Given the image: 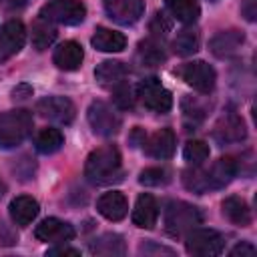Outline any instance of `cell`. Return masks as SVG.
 <instances>
[{
    "label": "cell",
    "mask_w": 257,
    "mask_h": 257,
    "mask_svg": "<svg viewBox=\"0 0 257 257\" xmlns=\"http://www.w3.org/2000/svg\"><path fill=\"white\" fill-rule=\"evenodd\" d=\"M84 177L94 185H110L122 179L120 153L114 145L94 149L84 163Z\"/></svg>",
    "instance_id": "1"
},
{
    "label": "cell",
    "mask_w": 257,
    "mask_h": 257,
    "mask_svg": "<svg viewBox=\"0 0 257 257\" xmlns=\"http://www.w3.org/2000/svg\"><path fill=\"white\" fill-rule=\"evenodd\" d=\"M32 114L24 108L6 110L0 114V149H14L32 133Z\"/></svg>",
    "instance_id": "2"
},
{
    "label": "cell",
    "mask_w": 257,
    "mask_h": 257,
    "mask_svg": "<svg viewBox=\"0 0 257 257\" xmlns=\"http://www.w3.org/2000/svg\"><path fill=\"white\" fill-rule=\"evenodd\" d=\"M203 221L201 211L185 201H171L165 209V229L171 237H183Z\"/></svg>",
    "instance_id": "3"
},
{
    "label": "cell",
    "mask_w": 257,
    "mask_h": 257,
    "mask_svg": "<svg viewBox=\"0 0 257 257\" xmlns=\"http://www.w3.org/2000/svg\"><path fill=\"white\" fill-rule=\"evenodd\" d=\"M225 239L219 231L207 227H195L185 235V249L197 257H217L223 253Z\"/></svg>",
    "instance_id": "4"
},
{
    "label": "cell",
    "mask_w": 257,
    "mask_h": 257,
    "mask_svg": "<svg viewBox=\"0 0 257 257\" xmlns=\"http://www.w3.org/2000/svg\"><path fill=\"white\" fill-rule=\"evenodd\" d=\"M86 16V6L80 0H52L40 8V18L50 24H80Z\"/></svg>",
    "instance_id": "5"
},
{
    "label": "cell",
    "mask_w": 257,
    "mask_h": 257,
    "mask_svg": "<svg viewBox=\"0 0 257 257\" xmlns=\"http://www.w3.org/2000/svg\"><path fill=\"white\" fill-rule=\"evenodd\" d=\"M137 96L153 112H169L173 106V94L161 84L157 76L143 78L137 86Z\"/></svg>",
    "instance_id": "6"
},
{
    "label": "cell",
    "mask_w": 257,
    "mask_h": 257,
    "mask_svg": "<svg viewBox=\"0 0 257 257\" xmlns=\"http://www.w3.org/2000/svg\"><path fill=\"white\" fill-rule=\"evenodd\" d=\"M86 116H88V122H90L92 131L100 137H112L120 128V116L104 100L90 102V106L86 110Z\"/></svg>",
    "instance_id": "7"
},
{
    "label": "cell",
    "mask_w": 257,
    "mask_h": 257,
    "mask_svg": "<svg viewBox=\"0 0 257 257\" xmlns=\"http://www.w3.org/2000/svg\"><path fill=\"white\" fill-rule=\"evenodd\" d=\"M179 74L189 86H193L195 90H199L203 94H209L217 82L215 68L211 64H207L205 60H193V62L183 64L179 68Z\"/></svg>",
    "instance_id": "8"
},
{
    "label": "cell",
    "mask_w": 257,
    "mask_h": 257,
    "mask_svg": "<svg viewBox=\"0 0 257 257\" xmlns=\"http://www.w3.org/2000/svg\"><path fill=\"white\" fill-rule=\"evenodd\" d=\"M36 112L42 118H48V120H54V122H60V124H70L74 120L76 106L66 96H46V98L38 100Z\"/></svg>",
    "instance_id": "9"
},
{
    "label": "cell",
    "mask_w": 257,
    "mask_h": 257,
    "mask_svg": "<svg viewBox=\"0 0 257 257\" xmlns=\"http://www.w3.org/2000/svg\"><path fill=\"white\" fill-rule=\"evenodd\" d=\"M26 42V28L20 20H8L0 28V62H6L22 50Z\"/></svg>",
    "instance_id": "10"
},
{
    "label": "cell",
    "mask_w": 257,
    "mask_h": 257,
    "mask_svg": "<svg viewBox=\"0 0 257 257\" xmlns=\"http://www.w3.org/2000/svg\"><path fill=\"white\" fill-rule=\"evenodd\" d=\"M213 137L219 145H233V143H241L245 141L247 137V126H245V120L235 114V112H227L223 114L215 128H213Z\"/></svg>",
    "instance_id": "11"
},
{
    "label": "cell",
    "mask_w": 257,
    "mask_h": 257,
    "mask_svg": "<svg viewBox=\"0 0 257 257\" xmlns=\"http://www.w3.org/2000/svg\"><path fill=\"white\" fill-rule=\"evenodd\" d=\"M102 4L108 18L122 26L135 24L145 12L143 0H102Z\"/></svg>",
    "instance_id": "12"
},
{
    "label": "cell",
    "mask_w": 257,
    "mask_h": 257,
    "mask_svg": "<svg viewBox=\"0 0 257 257\" xmlns=\"http://www.w3.org/2000/svg\"><path fill=\"white\" fill-rule=\"evenodd\" d=\"M34 237L44 243H66L74 239V227L56 217H48L36 225Z\"/></svg>",
    "instance_id": "13"
},
{
    "label": "cell",
    "mask_w": 257,
    "mask_h": 257,
    "mask_svg": "<svg viewBox=\"0 0 257 257\" xmlns=\"http://www.w3.org/2000/svg\"><path fill=\"white\" fill-rule=\"evenodd\" d=\"M175 133L171 128H159L157 133H153L151 137H145L143 141V151L153 157V159H171L175 153Z\"/></svg>",
    "instance_id": "14"
},
{
    "label": "cell",
    "mask_w": 257,
    "mask_h": 257,
    "mask_svg": "<svg viewBox=\"0 0 257 257\" xmlns=\"http://www.w3.org/2000/svg\"><path fill=\"white\" fill-rule=\"evenodd\" d=\"M245 40V34L241 30H223V32H217L211 40H209V50L217 56V58H227L231 54H235L241 44Z\"/></svg>",
    "instance_id": "15"
},
{
    "label": "cell",
    "mask_w": 257,
    "mask_h": 257,
    "mask_svg": "<svg viewBox=\"0 0 257 257\" xmlns=\"http://www.w3.org/2000/svg\"><path fill=\"white\" fill-rule=\"evenodd\" d=\"M159 219V205L153 195L141 193L133 209V223L141 229H153Z\"/></svg>",
    "instance_id": "16"
},
{
    "label": "cell",
    "mask_w": 257,
    "mask_h": 257,
    "mask_svg": "<svg viewBox=\"0 0 257 257\" xmlns=\"http://www.w3.org/2000/svg\"><path fill=\"white\" fill-rule=\"evenodd\" d=\"M96 209H98V213L104 219H108V221H120L128 213V203H126V197L122 193L108 191V193H104V195L98 197Z\"/></svg>",
    "instance_id": "17"
},
{
    "label": "cell",
    "mask_w": 257,
    "mask_h": 257,
    "mask_svg": "<svg viewBox=\"0 0 257 257\" xmlns=\"http://www.w3.org/2000/svg\"><path fill=\"white\" fill-rule=\"evenodd\" d=\"M52 60L60 70H76V68H80V64L84 60V50L78 42L66 40V42L56 46Z\"/></svg>",
    "instance_id": "18"
},
{
    "label": "cell",
    "mask_w": 257,
    "mask_h": 257,
    "mask_svg": "<svg viewBox=\"0 0 257 257\" xmlns=\"http://www.w3.org/2000/svg\"><path fill=\"white\" fill-rule=\"evenodd\" d=\"M207 179H209V187L213 189H223L225 185H229L233 181V177L237 175V161L233 157H221L217 159L207 171Z\"/></svg>",
    "instance_id": "19"
},
{
    "label": "cell",
    "mask_w": 257,
    "mask_h": 257,
    "mask_svg": "<svg viewBox=\"0 0 257 257\" xmlns=\"http://www.w3.org/2000/svg\"><path fill=\"white\" fill-rule=\"evenodd\" d=\"M40 207H38V201L28 197V195H20V197H14L10 201V207H8V213H10V219L18 225V227H26L30 225L36 215H38Z\"/></svg>",
    "instance_id": "20"
},
{
    "label": "cell",
    "mask_w": 257,
    "mask_h": 257,
    "mask_svg": "<svg viewBox=\"0 0 257 257\" xmlns=\"http://www.w3.org/2000/svg\"><path fill=\"white\" fill-rule=\"evenodd\" d=\"M88 251L96 257H120L126 253V245L118 233H102L88 243Z\"/></svg>",
    "instance_id": "21"
},
{
    "label": "cell",
    "mask_w": 257,
    "mask_h": 257,
    "mask_svg": "<svg viewBox=\"0 0 257 257\" xmlns=\"http://www.w3.org/2000/svg\"><path fill=\"white\" fill-rule=\"evenodd\" d=\"M92 46L100 52H120L126 48V38L122 32H116L112 28H104V26H98L90 38Z\"/></svg>",
    "instance_id": "22"
},
{
    "label": "cell",
    "mask_w": 257,
    "mask_h": 257,
    "mask_svg": "<svg viewBox=\"0 0 257 257\" xmlns=\"http://www.w3.org/2000/svg\"><path fill=\"white\" fill-rule=\"evenodd\" d=\"M126 76V66L118 60H104L94 68V78L100 86L112 88L116 84H120Z\"/></svg>",
    "instance_id": "23"
},
{
    "label": "cell",
    "mask_w": 257,
    "mask_h": 257,
    "mask_svg": "<svg viewBox=\"0 0 257 257\" xmlns=\"http://www.w3.org/2000/svg\"><path fill=\"white\" fill-rule=\"evenodd\" d=\"M223 215L237 227H249L251 225V209L247 205L245 199L237 197V195H231L223 201Z\"/></svg>",
    "instance_id": "24"
},
{
    "label": "cell",
    "mask_w": 257,
    "mask_h": 257,
    "mask_svg": "<svg viewBox=\"0 0 257 257\" xmlns=\"http://www.w3.org/2000/svg\"><path fill=\"white\" fill-rule=\"evenodd\" d=\"M165 6L183 24H193L201 16V6L197 0H165Z\"/></svg>",
    "instance_id": "25"
},
{
    "label": "cell",
    "mask_w": 257,
    "mask_h": 257,
    "mask_svg": "<svg viewBox=\"0 0 257 257\" xmlns=\"http://www.w3.org/2000/svg\"><path fill=\"white\" fill-rule=\"evenodd\" d=\"M54 40H56V28L50 22L38 18L32 24V46L36 50H46Z\"/></svg>",
    "instance_id": "26"
},
{
    "label": "cell",
    "mask_w": 257,
    "mask_h": 257,
    "mask_svg": "<svg viewBox=\"0 0 257 257\" xmlns=\"http://www.w3.org/2000/svg\"><path fill=\"white\" fill-rule=\"evenodd\" d=\"M62 145H64L62 133H60L58 128H52V126L42 128V131L38 133V137H36V151L42 153V155H52V153H56Z\"/></svg>",
    "instance_id": "27"
},
{
    "label": "cell",
    "mask_w": 257,
    "mask_h": 257,
    "mask_svg": "<svg viewBox=\"0 0 257 257\" xmlns=\"http://www.w3.org/2000/svg\"><path fill=\"white\" fill-rule=\"evenodd\" d=\"M139 56L145 66H157L165 60V50L163 44L157 38H147L139 44Z\"/></svg>",
    "instance_id": "28"
},
{
    "label": "cell",
    "mask_w": 257,
    "mask_h": 257,
    "mask_svg": "<svg viewBox=\"0 0 257 257\" xmlns=\"http://www.w3.org/2000/svg\"><path fill=\"white\" fill-rule=\"evenodd\" d=\"M183 185L189 189V191H193V193H207V191H211V187H209V179H207V173H205V169H201L199 165H193L191 169H187V171H183Z\"/></svg>",
    "instance_id": "29"
},
{
    "label": "cell",
    "mask_w": 257,
    "mask_h": 257,
    "mask_svg": "<svg viewBox=\"0 0 257 257\" xmlns=\"http://www.w3.org/2000/svg\"><path fill=\"white\" fill-rule=\"evenodd\" d=\"M173 50L175 54L179 56H189V54H195L199 50V34L191 28H185L181 30L175 40H173Z\"/></svg>",
    "instance_id": "30"
},
{
    "label": "cell",
    "mask_w": 257,
    "mask_h": 257,
    "mask_svg": "<svg viewBox=\"0 0 257 257\" xmlns=\"http://www.w3.org/2000/svg\"><path fill=\"white\" fill-rule=\"evenodd\" d=\"M211 155V149L205 141H189L183 149V157L191 165H203Z\"/></svg>",
    "instance_id": "31"
},
{
    "label": "cell",
    "mask_w": 257,
    "mask_h": 257,
    "mask_svg": "<svg viewBox=\"0 0 257 257\" xmlns=\"http://www.w3.org/2000/svg\"><path fill=\"white\" fill-rule=\"evenodd\" d=\"M135 98H137L135 88H133L128 82H124V80H122L120 84H116V86H114L112 100H114L116 108H120V110H128V108H133V106H135Z\"/></svg>",
    "instance_id": "32"
},
{
    "label": "cell",
    "mask_w": 257,
    "mask_h": 257,
    "mask_svg": "<svg viewBox=\"0 0 257 257\" xmlns=\"http://www.w3.org/2000/svg\"><path fill=\"white\" fill-rule=\"evenodd\" d=\"M167 181H169V173L161 167H149L139 175V183L147 187H159V185H165Z\"/></svg>",
    "instance_id": "33"
},
{
    "label": "cell",
    "mask_w": 257,
    "mask_h": 257,
    "mask_svg": "<svg viewBox=\"0 0 257 257\" xmlns=\"http://www.w3.org/2000/svg\"><path fill=\"white\" fill-rule=\"evenodd\" d=\"M171 28H173L171 18H169L165 12H157L155 18H153V22H151V32H153L155 36H165Z\"/></svg>",
    "instance_id": "34"
},
{
    "label": "cell",
    "mask_w": 257,
    "mask_h": 257,
    "mask_svg": "<svg viewBox=\"0 0 257 257\" xmlns=\"http://www.w3.org/2000/svg\"><path fill=\"white\" fill-rule=\"evenodd\" d=\"M18 243V233L0 219V247H12Z\"/></svg>",
    "instance_id": "35"
},
{
    "label": "cell",
    "mask_w": 257,
    "mask_h": 257,
    "mask_svg": "<svg viewBox=\"0 0 257 257\" xmlns=\"http://www.w3.org/2000/svg\"><path fill=\"white\" fill-rule=\"evenodd\" d=\"M139 253H145V255H175L173 249L169 247H163V245H157V243H143L139 247Z\"/></svg>",
    "instance_id": "36"
},
{
    "label": "cell",
    "mask_w": 257,
    "mask_h": 257,
    "mask_svg": "<svg viewBox=\"0 0 257 257\" xmlns=\"http://www.w3.org/2000/svg\"><path fill=\"white\" fill-rule=\"evenodd\" d=\"M241 14L245 16V20L255 22V18H257V0H241Z\"/></svg>",
    "instance_id": "37"
},
{
    "label": "cell",
    "mask_w": 257,
    "mask_h": 257,
    "mask_svg": "<svg viewBox=\"0 0 257 257\" xmlns=\"http://www.w3.org/2000/svg\"><path fill=\"white\" fill-rule=\"evenodd\" d=\"M245 257V255H255V247L251 245V243H247V241H241V243H237L233 249H231V257Z\"/></svg>",
    "instance_id": "38"
},
{
    "label": "cell",
    "mask_w": 257,
    "mask_h": 257,
    "mask_svg": "<svg viewBox=\"0 0 257 257\" xmlns=\"http://www.w3.org/2000/svg\"><path fill=\"white\" fill-rule=\"evenodd\" d=\"M46 255H72V257H78V255H80V251H78V249H74V247H68V245H58V247L48 249V253H46Z\"/></svg>",
    "instance_id": "39"
},
{
    "label": "cell",
    "mask_w": 257,
    "mask_h": 257,
    "mask_svg": "<svg viewBox=\"0 0 257 257\" xmlns=\"http://www.w3.org/2000/svg\"><path fill=\"white\" fill-rule=\"evenodd\" d=\"M28 96H32V86H28V84H18L12 90V98L14 100H26Z\"/></svg>",
    "instance_id": "40"
},
{
    "label": "cell",
    "mask_w": 257,
    "mask_h": 257,
    "mask_svg": "<svg viewBox=\"0 0 257 257\" xmlns=\"http://www.w3.org/2000/svg\"><path fill=\"white\" fill-rule=\"evenodd\" d=\"M145 137H147V135H145V133L141 131V126H137V128L133 131V137H131V143H135V147H137V145H143V141H145Z\"/></svg>",
    "instance_id": "41"
},
{
    "label": "cell",
    "mask_w": 257,
    "mask_h": 257,
    "mask_svg": "<svg viewBox=\"0 0 257 257\" xmlns=\"http://www.w3.org/2000/svg\"><path fill=\"white\" fill-rule=\"evenodd\" d=\"M28 0H10V6H24Z\"/></svg>",
    "instance_id": "42"
},
{
    "label": "cell",
    "mask_w": 257,
    "mask_h": 257,
    "mask_svg": "<svg viewBox=\"0 0 257 257\" xmlns=\"http://www.w3.org/2000/svg\"><path fill=\"white\" fill-rule=\"evenodd\" d=\"M4 193H6V183H4L2 179H0V197H2Z\"/></svg>",
    "instance_id": "43"
},
{
    "label": "cell",
    "mask_w": 257,
    "mask_h": 257,
    "mask_svg": "<svg viewBox=\"0 0 257 257\" xmlns=\"http://www.w3.org/2000/svg\"><path fill=\"white\" fill-rule=\"evenodd\" d=\"M211 2H217V0H211Z\"/></svg>",
    "instance_id": "44"
}]
</instances>
